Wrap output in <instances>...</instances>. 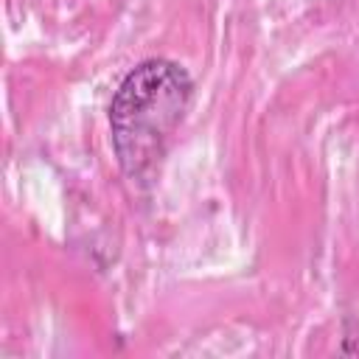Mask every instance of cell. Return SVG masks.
<instances>
[{
	"label": "cell",
	"mask_w": 359,
	"mask_h": 359,
	"mask_svg": "<svg viewBox=\"0 0 359 359\" xmlns=\"http://www.w3.org/2000/svg\"><path fill=\"white\" fill-rule=\"evenodd\" d=\"M191 93L188 70L171 59H146L123 76L109 104V129L118 165L129 180H151L188 112Z\"/></svg>",
	"instance_id": "1"
}]
</instances>
